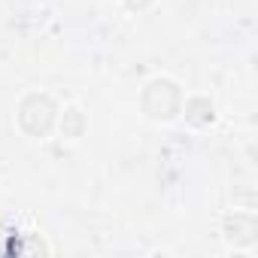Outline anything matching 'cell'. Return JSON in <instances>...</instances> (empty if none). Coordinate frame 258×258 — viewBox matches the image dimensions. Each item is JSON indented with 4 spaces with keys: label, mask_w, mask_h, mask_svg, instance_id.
<instances>
[{
    "label": "cell",
    "mask_w": 258,
    "mask_h": 258,
    "mask_svg": "<svg viewBox=\"0 0 258 258\" xmlns=\"http://www.w3.org/2000/svg\"><path fill=\"white\" fill-rule=\"evenodd\" d=\"M58 115H61V100L46 88L22 91L16 100V109H13V121L19 127V134L25 140H40V143L55 137Z\"/></svg>",
    "instance_id": "obj_1"
},
{
    "label": "cell",
    "mask_w": 258,
    "mask_h": 258,
    "mask_svg": "<svg viewBox=\"0 0 258 258\" xmlns=\"http://www.w3.org/2000/svg\"><path fill=\"white\" fill-rule=\"evenodd\" d=\"M219 234L228 252L234 255H255L258 249V213L252 207H234L225 210L219 222Z\"/></svg>",
    "instance_id": "obj_3"
},
{
    "label": "cell",
    "mask_w": 258,
    "mask_h": 258,
    "mask_svg": "<svg viewBox=\"0 0 258 258\" xmlns=\"http://www.w3.org/2000/svg\"><path fill=\"white\" fill-rule=\"evenodd\" d=\"M182 97H185V85L176 76L152 73L137 91V106H140V115L146 121H152V124H173V121H179Z\"/></svg>",
    "instance_id": "obj_2"
},
{
    "label": "cell",
    "mask_w": 258,
    "mask_h": 258,
    "mask_svg": "<svg viewBox=\"0 0 258 258\" xmlns=\"http://www.w3.org/2000/svg\"><path fill=\"white\" fill-rule=\"evenodd\" d=\"M121 4V10L127 13V16H143V13H149L158 0H118Z\"/></svg>",
    "instance_id": "obj_6"
},
{
    "label": "cell",
    "mask_w": 258,
    "mask_h": 258,
    "mask_svg": "<svg viewBox=\"0 0 258 258\" xmlns=\"http://www.w3.org/2000/svg\"><path fill=\"white\" fill-rule=\"evenodd\" d=\"M219 118V106L213 100V94L207 91H185L182 97V109H179V121L191 131H207L210 124H216Z\"/></svg>",
    "instance_id": "obj_4"
},
{
    "label": "cell",
    "mask_w": 258,
    "mask_h": 258,
    "mask_svg": "<svg viewBox=\"0 0 258 258\" xmlns=\"http://www.w3.org/2000/svg\"><path fill=\"white\" fill-rule=\"evenodd\" d=\"M88 112L82 103H64L61 106V115H58V127H55V134L67 143H79L82 137H88Z\"/></svg>",
    "instance_id": "obj_5"
}]
</instances>
